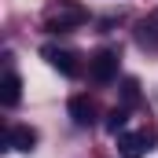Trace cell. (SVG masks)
I'll return each instance as SVG.
<instances>
[{"label": "cell", "instance_id": "6da1fadb", "mask_svg": "<svg viewBox=\"0 0 158 158\" xmlns=\"http://www.w3.org/2000/svg\"><path fill=\"white\" fill-rule=\"evenodd\" d=\"M85 19H88V15H85L81 7H74V4H63V11H52V15L44 19V26H48L52 33H66V30H77Z\"/></svg>", "mask_w": 158, "mask_h": 158}, {"label": "cell", "instance_id": "7a4b0ae2", "mask_svg": "<svg viewBox=\"0 0 158 158\" xmlns=\"http://www.w3.org/2000/svg\"><path fill=\"white\" fill-rule=\"evenodd\" d=\"M88 74H92V81H99V85L114 81V77H118V52H96Z\"/></svg>", "mask_w": 158, "mask_h": 158}, {"label": "cell", "instance_id": "3957f363", "mask_svg": "<svg viewBox=\"0 0 158 158\" xmlns=\"http://www.w3.org/2000/svg\"><path fill=\"white\" fill-rule=\"evenodd\" d=\"M118 151H121V158H143L151 151V136L147 132H121L118 136Z\"/></svg>", "mask_w": 158, "mask_h": 158}, {"label": "cell", "instance_id": "277c9868", "mask_svg": "<svg viewBox=\"0 0 158 158\" xmlns=\"http://www.w3.org/2000/svg\"><path fill=\"white\" fill-rule=\"evenodd\" d=\"M40 55H44V59H48V63H52L59 74H66V77H77V74H81L77 55H74V52H66V48H44Z\"/></svg>", "mask_w": 158, "mask_h": 158}, {"label": "cell", "instance_id": "5b68a950", "mask_svg": "<svg viewBox=\"0 0 158 158\" xmlns=\"http://www.w3.org/2000/svg\"><path fill=\"white\" fill-rule=\"evenodd\" d=\"M19 96H22V77H19L15 70H7L4 81H0V103H4V107H15Z\"/></svg>", "mask_w": 158, "mask_h": 158}, {"label": "cell", "instance_id": "8992f818", "mask_svg": "<svg viewBox=\"0 0 158 158\" xmlns=\"http://www.w3.org/2000/svg\"><path fill=\"white\" fill-rule=\"evenodd\" d=\"M37 143V132L30 129V125H15V129H7V147L11 151H30Z\"/></svg>", "mask_w": 158, "mask_h": 158}, {"label": "cell", "instance_id": "52a82bcc", "mask_svg": "<svg viewBox=\"0 0 158 158\" xmlns=\"http://www.w3.org/2000/svg\"><path fill=\"white\" fill-rule=\"evenodd\" d=\"M70 118L77 121V125H92L96 121V103L88 96H74L70 99Z\"/></svg>", "mask_w": 158, "mask_h": 158}, {"label": "cell", "instance_id": "ba28073f", "mask_svg": "<svg viewBox=\"0 0 158 158\" xmlns=\"http://www.w3.org/2000/svg\"><path fill=\"white\" fill-rule=\"evenodd\" d=\"M125 121H129V110L114 107V110L107 114V129H110V132H121V129H125Z\"/></svg>", "mask_w": 158, "mask_h": 158}]
</instances>
